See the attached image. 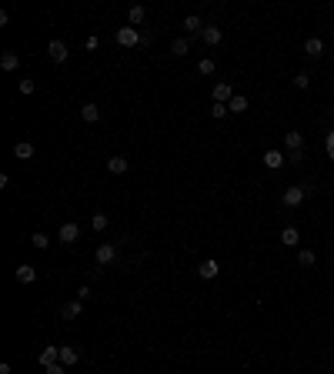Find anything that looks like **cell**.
I'll use <instances>...</instances> for the list:
<instances>
[{
	"mask_svg": "<svg viewBox=\"0 0 334 374\" xmlns=\"http://www.w3.org/2000/svg\"><path fill=\"white\" fill-rule=\"evenodd\" d=\"M30 244H33V247H37V251H44V247H47V244H50V241H47V234H44V231H37V234H33V237H30Z\"/></svg>",
	"mask_w": 334,
	"mask_h": 374,
	"instance_id": "cb8c5ba5",
	"label": "cell"
},
{
	"mask_svg": "<svg viewBox=\"0 0 334 374\" xmlns=\"http://www.w3.org/2000/svg\"><path fill=\"white\" fill-rule=\"evenodd\" d=\"M13 154L27 161V157H33V144L30 141H17V144H13Z\"/></svg>",
	"mask_w": 334,
	"mask_h": 374,
	"instance_id": "7402d4cb",
	"label": "cell"
},
{
	"mask_svg": "<svg viewBox=\"0 0 334 374\" xmlns=\"http://www.w3.org/2000/svg\"><path fill=\"white\" fill-rule=\"evenodd\" d=\"M284 144H288V151H301V144H304V134L288 131V134H284Z\"/></svg>",
	"mask_w": 334,
	"mask_h": 374,
	"instance_id": "d6986e66",
	"label": "cell"
},
{
	"mask_svg": "<svg viewBox=\"0 0 334 374\" xmlns=\"http://www.w3.org/2000/svg\"><path fill=\"white\" fill-rule=\"evenodd\" d=\"M217 271H221V267H217V261H204V264L197 267V274L204 277V281H211V277H217Z\"/></svg>",
	"mask_w": 334,
	"mask_h": 374,
	"instance_id": "5bb4252c",
	"label": "cell"
},
{
	"mask_svg": "<svg viewBox=\"0 0 334 374\" xmlns=\"http://www.w3.org/2000/svg\"><path fill=\"white\" fill-rule=\"evenodd\" d=\"M144 17H147V10L141 7V3L127 7V23H131V27H141V23H144Z\"/></svg>",
	"mask_w": 334,
	"mask_h": 374,
	"instance_id": "52a82bcc",
	"label": "cell"
},
{
	"mask_svg": "<svg viewBox=\"0 0 334 374\" xmlns=\"http://www.w3.org/2000/svg\"><path fill=\"white\" fill-rule=\"evenodd\" d=\"M114 257H117V247H114V244H100V247H97V254H94V261H97V267H107V264H114Z\"/></svg>",
	"mask_w": 334,
	"mask_h": 374,
	"instance_id": "6da1fadb",
	"label": "cell"
},
{
	"mask_svg": "<svg viewBox=\"0 0 334 374\" xmlns=\"http://www.w3.org/2000/svg\"><path fill=\"white\" fill-rule=\"evenodd\" d=\"M47 374H67L64 364H47Z\"/></svg>",
	"mask_w": 334,
	"mask_h": 374,
	"instance_id": "1f68e13d",
	"label": "cell"
},
{
	"mask_svg": "<svg viewBox=\"0 0 334 374\" xmlns=\"http://www.w3.org/2000/svg\"><path fill=\"white\" fill-rule=\"evenodd\" d=\"M117 44H121V47H134V44H141V33L134 30V27H121V30H117Z\"/></svg>",
	"mask_w": 334,
	"mask_h": 374,
	"instance_id": "277c9868",
	"label": "cell"
},
{
	"mask_svg": "<svg viewBox=\"0 0 334 374\" xmlns=\"http://www.w3.org/2000/svg\"><path fill=\"white\" fill-rule=\"evenodd\" d=\"M37 361L44 364V368H47V364H57V361H60V348H50V344H47L44 351L37 354Z\"/></svg>",
	"mask_w": 334,
	"mask_h": 374,
	"instance_id": "ba28073f",
	"label": "cell"
},
{
	"mask_svg": "<svg viewBox=\"0 0 334 374\" xmlns=\"http://www.w3.org/2000/svg\"><path fill=\"white\" fill-rule=\"evenodd\" d=\"M80 117H84L87 124H97L100 121V107L97 104H84V107H80Z\"/></svg>",
	"mask_w": 334,
	"mask_h": 374,
	"instance_id": "7c38bea8",
	"label": "cell"
},
{
	"mask_svg": "<svg viewBox=\"0 0 334 374\" xmlns=\"http://www.w3.org/2000/svg\"><path fill=\"white\" fill-rule=\"evenodd\" d=\"M90 227H94V231H104V227H107V214H94V217H90Z\"/></svg>",
	"mask_w": 334,
	"mask_h": 374,
	"instance_id": "484cf974",
	"label": "cell"
},
{
	"mask_svg": "<svg viewBox=\"0 0 334 374\" xmlns=\"http://www.w3.org/2000/svg\"><path fill=\"white\" fill-rule=\"evenodd\" d=\"M197 70L204 74V77H211V74H214V60H211V57H204V60L197 64Z\"/></svg>",
	"mask_w": 334,
	"mask_h": 374,
	"instance_id": "4316f807",
	"label": "cell"
},
{
	"mask_svg": "<svg viewBox=\"0 0 334 374\" xmlns=\"http://www.w3.org/2000/svg\"><path fill=\"white\" fill-rule=\"evenodd\" d=\"M190 50V44L187 40H174V44H170V54H177V57H184Z\"/></svg>",
	"mask_w": 334,
	"mask_h": 374,
	"instance_id": "d4e9b609",
	"label": "cell"
},
{
	"mask_svg": "<svg viewBox=\"0 0 334 374\" xmlns=\"http://www.w3.org/2000/svg\"><path fill=\"white\" fill-rule=\"evenodd\" d=\"M47 57H50L54 64H64L67 60V44L64 40H50V44H47Z\"/></svg>",
	"mask_w": 334,
	"mask_h": 374,
	"instance_id": "7a4b0ae2",
	"label": "cell"
},
{
	"mask_svg": "<svg viewBox=\"0 0 334 374\" xmlns=\"http://www.w3.org/2000/svg\"><path fill=\"white\" fill-rule=\"evenodd\" d=\"M180 27H184L187 33H200V30H204V23H200V17H197V13L184 17V23H180Z\"/></svg>",
	"mask_w": 334,
	"mask_h": 374,
	"instance_id": "2e32d148",
	"label": "cell"
},
{
	"mask_svg": "<svg viewBox=\"0 0 334 374\" xmlns=\"http://www.w3.org/2000/svg\"><path fill=\"white\" fill-rule=\"evenodd\" d=\"M80 311H84V304H80V297H77V301H67L64 308H60V314H64V318H77Z\"/></svg>",
	"mask_w": 334,
	"mask_h": 374,
	"instance_id": "44dd1931",
	"label": "cell"
},
{
	"mask_svg": "<svg viewBox=\"0 0 334 374\" xmlns=\"http://www.w3.org/2000/svg\"><path fill=\"white\" fill-rule=\"evenodd\" d=\"M200 40H204V44L207 47H217L224 40V33H221V27H204V30H200Z\"/></svg>",
	"mask_w": 334,
	"mask_h": 374,
	"instance_id": "5b68a950",
	"label": "cell"
},
{
	"mask_svg": "<svg viewBox=\"0 0 334 374\" xmlns=\"http://www.w3.org/2000/svg\"><path fill=\"white\" fill-rule=\"evenodd\" d=\"M298 241H301L298 227H284V231H281V244H284V247H294Z\"/></svg>",
	"mask_w": 334,
	"mask_h": 374,
	"instance_id": "9a60e30c",
	"label": "cell"
},
{
	"mask_svg": "<svg viewBox=\"0 0 334 374\" xmlns=\"http://www.w3.org/2000/svg\"><path fill=\"white\" fill-rule=\"evenodd\" d=\"M321 50H324V44H321V37H308V40H304V54L311 57H321Z\"/></svg>",
	"mask_w": 334,
	"mask_h": 374,
	"instance_id": "30bf717a",
	"label": "cell"
},
{
	"mask_svg": "<svg viewBox=\"0 0 334 374\" xmlns=\"http://www.w3.org/2000/svg\"><path fill=\"white\" fill-rule=\"evenodd\" d=\"M328 157H331V161H334V131L328 134Z\"/></svg>",
	"mask_w": 334,
	"mask_h": 374,
	"instance_id": "d6a6232c",
	"label": "cell"
},
{
	"mask_svg": "<svg viewBox=\"0 0 334 374\" xmlns=\"http://www.w3.org/2000/svg\"><path fill=\"white\" fill-rule=\"evenodd\" d=\"M17 281H20V284H33V281H37V271H33L30 264H20L17 267Z\"/></svg>",
	"mask_w": 334,
	"mask_h": 374,
	"instance_id": "4fadbf2b",
	"label": "cell"
},
{
	"mask_svg": "<svg viewBox=\"0 0 334 374\" xmlns=\"http://www.w3.org/2000/svg\"><path fill=\"white\" fill-rule=\"evenodd\" d=\"M281 164H284V154H281V151H267V154H264V167H271V171H278Z\"/></svg>",
	"mask_w": 334,
	"mask_h": 374,
	"instance_id": "ac0fdd59",
	"label": "cell"
},
{
	"mask_svg": "<svg viewBox=\"0 0 334 374\" xmlns=\"http://www.w3.org/2000/svg\"><path fill=\"white\" fill-rule=\"evenodd\" d=\"M0 67H3V70H17V67H20V57L13 54V50H7V54L0 57Z\"/></svg>",
	"mask_w": 334,
	"mask_h": 374,
	"instance_id": "ffe728a7",
	"label": "cell"
},
{
	"mask_svg": "<svg viewBox=\"0 0 334 374\" xmlns=\"http://www.w3.org/2000/svg\"><path fill=\"white\" fill-rule=\"evenodd\" d=\"M227 114V104H214L211 107V117H224Z\"/></svg>",
	"mask_w": 334,
	"mask_h": 374,
	"instance_id": "4dcf8cb0",
	"label": "cell"
},
{
	"mask_svg": "<svg viewBox=\"0 0 334 374\" xmlns=\"http://www.w3.org/2000/svg\"><path fill=\"white\" fill-rule=\"evenodd\" d=\"M107 171H111V174H127V157L114 154L111 161H107Z\"/></svg>",
	"mask_w": 334,
	"mask_h": 374,
	"instance_id": "8fae6325",
	"label": "cell"
},
{
	"mask_svg": "<svg viewBox=\"0 0 334 374\" xmlns=\"http://www.w3.org/2000/svg\"><path fill=\"white\" fill-rule=\"evenodd\" d=\"M57 237H60L64 244H74V241L80 237V227L74 224V220H67V224H60V231H57Z\"/></svg>",
	"mask_w": 334,
	"mask_h": 374,
	"instance_id": "3957f363",
	"label": "cell"
},
{
	"mask_svg": "<svg viewBox=\"0 0 334 374\" xmlns=\"http://www.w3.org/2000/svg\"><path fill=\"white\" fill-rule=\"evenodd\" d=\"M227 110H234V114H244V110H247V97H244V94H234L231 104H227Z\"/></svg>",
	"mask_w": 334,
	"mask_h": 374,
	"instance_id": "603a6c76",
	"label": "cell"
},
{
	"mask_svg": "<svg viewBox=\"0 0 334 374\" xmlns=\"http://www.w3.org/2000/svg\"><path fill=\"white\" fill-rule=\"evenodd\" d=\"M234 87L231 84H214V104H231Z\"/></svg>",
	"mask_w": 334,
	"mask_h": 374,
	"instance_id": "8992f818",
	"label": "cell"
},
{
	"mask_svg": "<svg viewBox=\"0 0 334 374\" xmlns=\"http://www.w3.org/2000/svg\"><path fill=\"white\" fill-rule=\"evenodd\" d=\"M33 90H37V84H33V80H20V94H27V97H30Z\"/></svg>",
	"mask_w": 334,
	"mask_h": 374,
	"instance_id": "f1b7e54d",
	"label": "cell"
},
{
	"mask_svg": "<svg viewBox=\"0 0 334 374\" xmlns=\"http://www.w3.org/2000/svg\"><path fill=\"white\" fill-rule=\"evenodd\" d=\"M301 200H304V187H288V190H284V204H288V207H298Z\"/></svg>",
	"mask_w": 334,
	"mask_h": 374,
	"instance_id": "9c48e42d",
	"label": "cell"
},
{
	"mask_svg": "<svg viewBox=\"0 0 334 374\" xmlns=\"http://www.w3.org/2000/svg\"><path fill=\"white\" fill-rule=\"evenodd\" d=\"M77 358H80V351H77V348H60V364H64V368L77 364Z\"/></svg>",
	"mask_w": 334,
	"mask_h": 374,
	"instance_id": "e0dca14e",
	"label": "cell"
},
{
	"mask_svg": "<svg viewBox=\"0 0 334 374\" xmlns=\"http://www.w3.org/2000/svg\"><path fill=\"white\" fill-rule=\"evenodd\" d=\"M308 84H311V77H308V74H298V77H294V87H301V90H304Z\"/></svg>",
	"mask_w": 334,
	"mask_h": 374,
	"instance_id": "f546056e",
	"label": "cell"
},
{
	"mask_svg": "<svg viewBox=\"0 0 334 374\" xmlns=\"http://www.w3.org/2000/svg\"><path fill=\"white\" fill-rule=\"evenodd\" d=\"M298 264L311 267V264H314V251H301V254H298Z\"/></svg>",
	"mask_w": 334,
	"mask_h": 374,
	"instance_id": "83f0119b",
	"label": "cell"
}]
</instances>
